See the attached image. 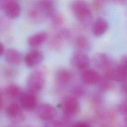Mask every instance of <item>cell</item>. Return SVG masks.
<instances>
[{
  "label": "cell",
  "mask_w": 127,
  "mask_h": 127,
  "mask_svg": "<svg viewBox=\"0 0 127 127\" xmlns=\"http://www.w3.org/2000/svg\"><path fill=\"white\" fill-rule=\"evenodd\" d=\"M71 8L79 22L84 26H89L92 20V13L89 5L84 1L75 0L72 2Z\"/></svg>",
  "instance_id": "6da1fadb"
},
{
  "label": "cell",
  "mask_w": 127,
  "mask_h": 127,
  "mask_svg": "<svg viewBox=\"0 0 127 127\" xmlns=\"http://www.w3.org/2000/svg\"><path fill=\"white\" fill-rule=\"evenodd\" d=\"M45 79L43 73L39 70L32 71L26 80V86L29 92L35 94L39 93L43 88Z\"/></svg>",
  "instance_id": "7a4b0ae2"
},
{
  "label": "cell",
  "mask_w": 127,
  "mask_h": 127,
  "mask_svg": "<svg viewBox=\"0 0 127 127\" xmlns=\"http://www.w3.org/2000/svg\"><path fill=\"white\" fill-rule=\"evenodd\" d=\"M0 5L4 14L10 18H16L20 14L21 5L17 0H1Z\"/></svg>",
  "instance_id": "3957f363"
},
{
  "label": "cell",
  "mask_w": 127,
  "mask_h": 127,
  "mask_svg": "<svg viewBox=\"0 0 127 127\" xmlns=\"http://www.w3.org/2000/svg\"><path fill=\"white\" fill-rule=\"evenodd\" d=\"M71 65L79 70H84L89 67L90 64V59L84 52L80 51L75 52L70 58Z\"/></svg>",
  "instance_id": "277c9868"
},
{
  "label": "cell",
  "mask_w": 127,
  "mask_h": 127,
  "mask_svg": "<svg viewBox=\"0 0 127 127\" xmlns=\"http://www.w3.org/2000/svg\"><path fill=\"white\" fill-rule=\"evenodd\" d=\"M62 108L64 115L68 117H71L78 113L80 108L79 103L76 97L68 96L64 99Z\"/></svg>",
  "instance_id": "5b68a950"
},
{
  "label": "cell",
  "mask_w": 127,
  "mask_h": 127,
  "mask_svg": "<svg viewBox=\"0 0 127 127\" xmlns=\"http://www.w3.org/2000/svg\"><path fill=\"white\" fill-rule=\"evenodd\" d=\"M34 10L37 17L39 14L43 16L52 17L55 14V5L53 1L42 0L36 5Z\"/></svg>",
  "instance_id": "8992f818"
},
{
  "label": "cell",
  "mask_w": 127,
  "mask_h": 127,
  "mask_svg": "<svg viewBox=\"0 0 127 127\" xmlns=\"http://www.w3.org/2000/svg\"><path fill=\"white\" fill-rule=\"evenodd\" d=\"M93 62L97 68L104 70L105 71L112 68V60L109 56L104 53L95 54L93 57Z\"/></svg>",
  "instance_id": "52a82bcc"
},
{
  "label": "cell",
  "mask_w": 127,
  "mask_h": 127,
  "mask_svg": "<svg viewBox=\"0 0 127 127\" xmlns=\"http://www.w3.org/2000/svg\"><path fill=\"white\" fill-rule=\"evenodd\" d=\"M82 82L85 84L93 85L99 82L101 76L99 72L96 70L92 68H87L82 72L80 75Z\"/></svg>",
  "instance_id": "ba28073f"
},
{
  "label": "cell",
  "mask_w": 127,
  "mask_h": 127,
  "mask_svg": "<svg viewBox=\"0 0 127 127\" xmlns=\"http://www.w3.org/2000/svg\"><path fill=\"white\" fill-rule=\"evenodd\" d=\"M24 60L28 67H33L42 62L44 60V54L40 50H33L25 55Z\"/></svg>",
  "instance_id": "9c48e42d"
},
{
  "label": "cell",
  "mask_w": 127,
  "mask_h": 127,
  "mask_svg": "<svg viewBox=\"0 0 127 127\" xmlns=\"http://www.w3.org/2000/svg\"><path fill=\"white\" fill-rule=\"evenodd\" d=\"M20 103L26 110L32 111L36 107L37 99L35 94L31 93H22L20 96Z\"/></svg>",
  "instance_id": "30bf717a"
},
{
  "label": "cell",
  "mask_w": 127,
  "mask_h": 127,
  "mask_svg": "<svg viewBox=\"0 0 127 127\" xmlns=\"http://www.w3.org/2000/svg\"><path fill=\"white\" fill-rule=\"evenodd\" d=\"M56 110L54 106L48 103H42L38 107L37 114L43 120L52 119L56 115Z\"/></svg>",
  "instance_id": "8fae6325"
},
{
  "label": "cell",
  "mask_w": 127,
  "mask_h": 127,
  "mask_svg": "<svg viewBox=\"0 0 127 127\" xmlns=\"http://www.w3.org/2000/svg\"><path fill=\"white\" fill-rule=\"evenodd\" d=\"M109 28L108 22L103 18L97 17L93 22L91 30L96 37H100L106 32Z\"/></svg>",
  "instance_id": "7c38bea8"
},
{
  "label": "cell",
  "mask_w": 127,
  "mask_h": 127,
  "mask_svg": "<svg viewBox=\"0 0 127 127\" xmlns=\"http://www.w3.org/2000/svg\"><path fill=\"white\" fill-rule=\"evenodd\" d=\"M3 55L5 61L11 64H19L22 60L21 54L17 50L13 48L6 49Z\"/></svg>",
  "instance_id": "4fadbf2b"
},
{
  "label": "cell",
  "mask_w": 127,
  "mask_h": 127,
  "mask_svg": "<svg viewBox=\"0 0 127 127\" xmlns=\"http://www.w3.org/2000/svg\"><path fill=\"white\" fill-rule=\"evenodd\" d=\"M72 72L65 68H61L58 69L55 74L56 82L61 85H65L72 79Z\"/></svg>",
  "instance_id": "5bb4252c"
},
{
  "label": "cell",
  "mask_w": 127,
  "mask_h": 127,
  "mask_svg": "<svg viewBox=\"0 0 127 127\" xmlns=\"http://www.w3.org/2000/svg\"><path fill=\"white\" fill-rule=\"evenodd\" d=\"M48 34L45 31H41L30 36L27 39V43L31 47L36 48L44 44L47 39Z\"/></svg>",
  "instance_id": "9a60e30c"
},
{
  "label": "cell",
  "mask_w": 127,
  "mask_h": 127,
  "mask_svg": "<svg viewBox=\"0 0 127 127\" xmlns=\"http://www.w3.org/2000/svg\"><path fill=\"white\" fill-rule=\"evenodd\" d=\"M4 93L10 99H16L20 97L22 94L20 88L15 84H10L7 85L4 88Z\"/></svg>",
  "instance_id": "2e32d148"
},
{
  "label": "cell",
  "mask_w": 127,
  "mask_h": 127,
  "mask_svg": "<svg viewBox=\"0 0 127 127\" xmlns=\"http://www.w3.org/2000/svg\"><path fill=\"white\" fill-rule=\"evenodd\" d=\"M75 45L78 51L82 52L89 51L91 48L90 43L87 38L83 35H79L76 37Z\"/></svg>",
  "instance_id": "e0dca14e"
},
{
  "label": "cell",
  "mask_w": 127,
  "mask_h": 127,
  "mask_svg": "<svg viewBox=\"0 0 127 127\" xmlns=\"http://www.w3.org/2000/svg\"><path fill=\"white\" fill-rule=\"evenodd\" d=\"M6 112L9 116L15 117L20 114L21 109L18 104L15 103H12L8 106Z\"/></svg>",
  "instance_id": "ac0fdd59"
},
{
  "label": "cell",
  "mask_w": 127,
  "mask_h": 127,
  "mask_svg": "<svg viewBox=\"0 0 127 127\" xmlns=\"http://www.w3.org/2000/svg\"><path fill=\"white\" fill-rule=\"evenodd\" d=\"M113 87L111 80L104 76L103 78H101L99 82V88L102 91H107Z\"/></svg>",
  "instance_id": "d6986e66"
},
{
  "label": "cell",
  "mask_w": 127,
  "mask_h": 127,
  "mask_svg": "<svg viewBox=\"0 0 127 127\" xmlns=\"http://www.w3.org/2000/svg\"><path fill=\"white\" fill-rule=\"evenodd\" d=\"M71 92L75 96L78 97L84 95L85 92V90L82 86L80 85H77L73 87L71 90Z\"/></svg>",
  "instance_id": "ffe728a7"
},
{
  "label": "cell",
  "mask_w": 127,
  "mask_h": 127,
  "mask_svg": "<svg viewBox=\"0 0 127 127\" xmlns=\"http://www.w3.org/2000/svg\"><path fill=\"white\" fill-rule=\"evenodd\" d=\"M119 64L127 69V56H125L122 58Z\"/></svg>",
  "instance_id": "44dd1931"
},
{
  "label": "cell",
  "mask_w": 127,
  "mask_h": 127,
  "mask_svg": "<svg viewBox=\"0 0 127 127\" xmlns=\"http://www.w3.org/2000/svg\"><path fill=\"white\" fill-rule=\"evenodd\" d=\"M73 127H90V126L85 122H80L75 124Z\"/></svg>",
  "instance_id": "7402d4cb"
},
{
  "label": "cell",
  "mask_w": 127,
  "mask_h": 127,
  "mask_svg": "<svg viewBox=\"0 0 127 127\" xmlns=\"http://www.w3.org/2000/svg\"><path fill=\"white\" fill-rule=\"evenodd\" d=\"M121 89L122 91L127 94V82L125 81L121 86Z\"/></svg>",
  "instance_id": "603a6c76"
},
{
  "label": "cell",
  "mask_w": 127,
  "mask_h": 127,
  "mask_svg": "<svg viewBox=\"0 0 127 127\" xmlns=\"http://www.w3.org/2000/svg\"><path fill=\"white\" fill-rule=\"evenodd\" d=\"M5 50L4 49V46L2 43H0V55L2 56L4 54Z\"/></svg>",
  "instance_id": "cb8c5ba5"
},
{
  "label": "cell",
  "mask_w": 127,
  "mask_h": 127,
  "mask_svg": "<svg viewBox=\"0 0 127 127\" xmlns=\"http://www.w3.org/2000/svg\"></svg>",
  "instance_id": "d4e9b609"
}]
</instances>
